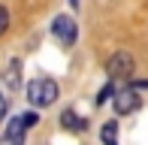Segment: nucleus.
Wrapping results in <instances>:
<instances>
[{
    "label": "nucleus",
    "instance_id": "0eeeda50",
    "mask_svg": "<svg viewBox=\"0 0 148 145\" xmlns=\"http://www.w3.org/2000/svg\"><path fill=\"white\" fill-rule=\"evenodd\" d=\"M100 139H103V145H118V124L106 121L103 130H100Z\"/></svg>",
    "mask_w": 148,
    "mask_h": 145
},
{
    "label": "nucleus",
    "instance_id": "20e7f679",
    "mask_svg": "<svg viewBox=\"0 0 148 145\" xmlns=\"http://www.w3.org/2000/svg\"><path fill=\"white\" fill-rule=\"evenodd\" d=\"M112 97H115V112H118V115H130V112L139 109V94H136V88L118 91V94H112Z\"/></svg>",
    "mask_w": 148,
    "mask_h": 145
},
{
    "label": "nucleus",
    "instance_id": "4468645a",
    "mask_svg": "<svg viewBox=\"0 0 148 145\" xmlns=\"http://www.w3.org/2000/svg\"><path fill=\"white\" fill-rule=\"evenodd\" d=\"M70 3H73V6H79V3H82V0H70Z\"/></svg>",
    "mask_w": 148,
    "mask_h": 145
},
{
    "label": "nucleus",
    "instance_id": "ddd939ff",
    "mask_svg": "<svg viewBox=\"0 0 148 145\" xmlns=\"http://www.w3.org/2000/svg\"><path fill=\"white\" fill-rule=\"evenodd\" d=\"M0 145H15V142H9V139H3V142H0Z\"/></svg>",
    "mask_w": 148,
    "mask_h": 145
},
{
    "label": "nucleus",
    "instance_id": "39448f33",
    "mask_svg": "<svg viewBox=\"0 0 148 145\" xmlns=\"http://www.w3.org/2000/svg\"><path fill=\"white\" fill-rule=\"evenodd\" d=\"M3 79H6V88H9V91H18V85H21V61H18V57H12V61H9Z\"/></svg>",
    "mask_w": 148,
    "mask_h": 145
},
{
    "label": "nucleus",
    "instance_id": "f8f14e48",
    "mask_svg": "<svg viewBox=\"0 0 148 145\" xmlns=\"http://www.w3.org/2000/svg\"><path fill=\"white\" fill-rule=\"evenodd\" d=\"M6 109H9V103H6V97L0 94V121H3V118H6Z\"/></svg>",
    "mask_w": 148,
    "mask_h": 145
},
{
    "label": "nucleus",
    "instance_id": "9b49d317",
    "mask_svg": "<svg viewBox=\"0 0 148 145\" xmlns=\"http://www.w3.org/2000/svg\"><path fill=\"white\" fill-rule=\"evenodd\" d=\"M6 27H9V12H6L3 6H0V34H3Z\"/></svg>",
    "mask_w": 148,
    "mask_h": 145
},
{
    "label": "nucleus",
    "instance_id": "9d476101",
    "mask_svg": "<svg viewBox=\"0 0 148 145\" xmlns=\"http://www.w3.org/2000/svg\"><path fill=\"white\" fill-rule=\"evenodd\" d=\"M112 94H115V88H112V85H103V91H100V97H97V103H106V100H109Z\"/></svg>",
    "mask_w": 148,
    "mask_h": 145
},
{
    "label": "nucleus",
    "instance_id": "7ed1b4c3",
    "mask_svg": "<svg viewBox=\"0 0 148 145\" xmlns=\"http://www.w3.org/2000/svg\"><path fill=\"white\" fill-rule=\"evenodd\" d=\"M133 70H136V61H133L127 51H115V55L106 61V72H109L112 79H127V76H133Z\"/></svg>",
    "mask_w": 148,
    "mask_h": 145
},
{
    "label": "nucleus",
    "instance_id": "1a4fd4ad",
    "mask_svg": "<svg viewBox=\"0 0 148 145\" xmlns=\"http://www.w3.org/2000/svg\"><path fill=\"white\" fill-rule=\"evenodd\" d=\"M21 121H24V127H36L39 115H36V112H27V115H21Z\"/></svg>",
    "mask_w": 148,
    "mask_h": 145
},
{
    "label": "nucleus",
    "instance_id": "f03ea898",
    "mask_svg": "<svg viewBox=\"0 0 148 145\" xmlns=\"http://www.w3.org/2000/svg\"><path fill=\"white\" fill-rule=\"evenodd\" d=\"M51 34H55V39L64 45V49H70V45L76 42L79 27H76V21H73L70 15H58L55 21H51Z\"/></svg>",
    "mask_w": 148,
    "mask_h": 145
},
{
    "label": "nucleus",
    "instance_id": "6e6552de",
    "mask_svg": "<svg viewBox=\"0 0 148 145\" xmlns=\"http://www.w3.org/2000/svg\"><path fill=\"white\" fill-rule=\"evenodd\" d=\"M60 124H64L66 130H85V121H82V118H79L73 109H66L64 115H60Z\"/></svg>",
    "mask_w": 148,
    "mask_h": 145
},
{
    "label": "nucleus",
    "instance_id": "f257e3e1",
    "mask_svg": "<svg viewBox=\"0 0 148 145\" xmlns=\"http://www.w3.org/2000/svg\"><path fill=\"white\" fill-rule=\"evenodd\" d=\"M27 100H30V106H36V109L51 106V103L58 100V82H51V79H33L27 85Z\"/></svg>",
    "mask_w": 148,
    "mask_h": 145
},
{
    "label": "nucleus",
    "instance_id": "423d86ee",
    "mask_svg": "<svg viewBox=\"0 0 148 145\" xmlns=\"http://www.w3.org/2000/svg\"><path fill=\"white\" fill-rule=\"evenodd\" d=\"M6 139L15 142V145H24V121H21V115L9 121V127H6Z\"/></svg>",
    "mask_w": 148,
    "mask_h": 145
}]
</instances>
